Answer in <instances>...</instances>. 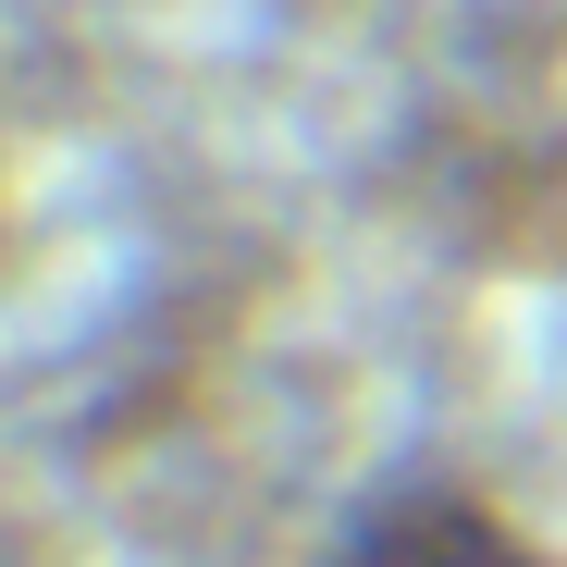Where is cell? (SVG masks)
<instances>
[{"mask_svg": "<svg viewBox=\"0 0 567 567\" xmlns=\"http://www.w3.org/2000/svg\"><path fill=\"white\" fill-rule=\"evenodd\" d=\"M321 567H543L468 482H383L370 506H346V530L321 543Z\"/></svg>", "mask_w": 567, "mask_h": 567, "instance_id": "cell-1", "label": "cell"}]
</instances>
